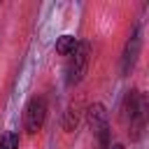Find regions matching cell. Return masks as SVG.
<instances>
[{
    "label": "cell",
    "mask_w": 149,
    "mask_h": 149,
    "mask_svg": "<svg viewBox=\"0 0 149 149\" xmlns=\"http://www.w3.org/2000/svg\"><path fill=\"white\" fill-rule=\"evenodd\" d=\"M123 121L128 126L130 140L137 142L142 137V133H144V126H147V98L137 88H133V91L126 93V100H123Z\"/></svg>",
    "instance_id": "cell-1"
},
{
    "label": "cell",
    "mask_w": 149,
    "mask_h": 149,
    "mask_svg": "<svg viewBox=\"0 0 149 149\" xmlns=\"http://www.w3.org/2000/svg\"><path fill=\"white\" fill-rule=\"evenodd\" d=\"M88 63H91V42L88 40H79L77 49L72 56H68V63H65V84L68 86H77L86 70H88Z\"/></svg>",
    "instance_id": "cell-2"
},
{
    "label": "cell",
    "mask_w": 149,
    "mask_h": 149,
    "mask_svg": "<svg viewBox=\"0 0 149 149\" xmlns=\"http://www.w3.org/2000/svg\"><path fill=\"white\" fill-rule=\"evenodd\" d=\"M86 123L91 128V133L98 137L100 147H109V116L102 102H93L86 109Z\"/></svg>",
    "instance_id": "cell-3"
},
{
    "label": "cell",
    "mask_w": 149,
    "mask_h": 149,
    "mask_svg": "<svg viewBox=\"0 0 149 149\" xmlns=\"http://www.w3.org/2000/svg\"><path fill=\"white\" fill-rule=\"evenodd\" d=\"M44 119H47V100L42 95H33L26 105V112H23V128L28 135H35L42 130L44 126Z\"/></svg>",
    "instance_id": "cell-4"
},
{
    "label": "cell",
    "mask_w": 149,
    "mask_h": 149,
    "mask_svg": "<svg viewBox=\"0 0 149 149\" xmlns=\"http://www.w3.org/2000/svg\"><path fill=\"white\" fill-rule=\"evenodd\" d=\"M140 49H142V35H140V28L135 26L130 37L126 40L123 44V54H121V74L128 77L137 63V56H140Z\"/></svg>",
    "instance_id": "cell-5"
},
{
    "label": "cell",
    "mask_w": 149,
    "mask_h": 149,
    "mask_svg": "<svg viewBox=\"0 0 149 149\" xmlns=\"http://www.w3.org/2000/svg\"><path fill=\"white\" fill-rule=\"evenodd\" d=\"M77 44H79V40L74 37V35H61L58 40H56V54L58 56H72L74 54V49H77Z\"/></svg>",
    "instance_id": "cell-6"
},
{
    "label": "cell",
    "mask_w": 149,
    "mask_h": 149,
    "mask_svg": "<svg viewBox=\"0 0 149 149\" xmlns=\"http://www.w3.org/2000/svg\"><path fill=\"white\" fill-rule=\"evenodd\" d=\"M79 126V107L77 105H70L63 114V130L65 133H74Z\"/></svg>",
    "instance_id": "cell-7"
},
{
    "label": "cell",
    "mask_w": 149,
    "mask_h": 149,
    "mask_svg": "<svg viewBox=\"0 0 149 149\" xmlns=\"http://www.w3.org/2000/svg\"><path fill=\"white\" fill-rule=\"evenodd\" d=\"M0 149H19V133L7 130V133L0 137Z\"/></svg>",
    "instance_id": "cell-8"
},
{
    "label": "cell",
    "mask_w": 149,
    "mask_h": 149,
    "mask_svg": "<svg viewBox=\"0 0 149 149\" xmlns=\"http://www.w3.org/2000/svg\"><path fill=\"white\" fill-rule=\"evenodd\" d=\"M107 149H126V147H123V144H119V142H116V144H112V147H107Z\"/></svg>",
    "instance_id": "cell-9"
}]
</instances>
